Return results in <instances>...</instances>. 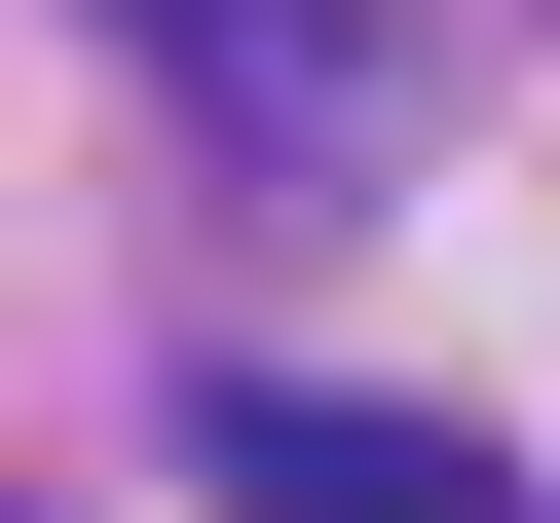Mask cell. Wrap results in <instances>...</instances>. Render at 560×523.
<instances>
[{"label": "cell", "instance_id": "1", "mask_svg": "<svg viewBox=\"0 0 560 523\" xmlns=\"http://www.w3.org/2000/svg\"><path fill=\"white\" fill-rule=\"evenodd\" d=\"M224 523H523V486H486L448 411H337V374H261V411H224Z\"/></svg>", "mask_w": 560, "mask_h": 523}, {"label": "cell", "instance_id": "2", "mask_svg": "<svg viewBox=\"0 0 560 523\" xmlns=\"http://www.w3.org/2000/svg\"><path fill=\"white\" fill-rule=\"evenodd\" d=\"M113 38H187V75L261 113V150H337V38H300V0H113Z\"/></svg>", "mask_w": 560, "mask_h": 523}]
</instances>
